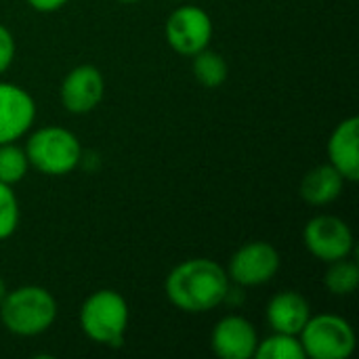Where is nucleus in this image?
Here are the masks:
<instances>
[{
	"label": "nucleus",
	"instance_id": "nucleus-1",
	"mask_svg": "<svg viewBox=\"0 0 359 359\" xmlns=\"http://www.w3.org/2000/svg\"><path fill=\"white\" fill-rule=\"evenodd\" d=\"M168 301L185 313H204L229 297L227 271L210 259H189L166 278Z\"/></svg>",
	"mask_w": 359,
	"mask_h": 359
},
{
	"label": "nucleus",
	"instance_id": "nucleus-2",
	"mask_svg": "<svg viewBox=\"0 0 359 359\" xmlns=\"http://www.w3.org/2000/svg\"><path fill=\"white\" fill-rule=\"evenodd\" d=\"M57 318L55 297L40 286H21L0 303V320L4 328L19 337H36L46 332Z\"/></svg>",
	"mask_w": 359,
	"mask_h": 359
},
{
	"label": "nucleus",
	"instance_id": "nucleus-3",
	"mask_svg": "<svg viewBox=\"0 0 359 359\" xmlns=\"http://www.w3.org/2000/svg\"><path fill=\"white\" fill-rule=\"evenodd\" d=\"M80 326L84 334L107 347H120L128 326V305L116 290H97L80 309Z\"/></svg>",
	"mask_w": 359,
	"mask_h": 359
},
{
	"label": "nucleus",
	"instance_id": "nucleus-4",
	"mask_svg": "<svg viewBox=\"0 0 359 359\" xmlns=\"http://www.w3.org/2000/svg\"><path fill=\"white\" fill-rule=\"evenodd\" d=\"M27 162L44 175H67L82 160V147L74 133L46 126L34 133L25 145Z\"/></svg>",
	"mask_w": 359,
	"mask_h": 359
},
{
	"label": "nucleus",
	"instance_id": "nucleus-5",
	"mask_svg": "<svg viewBox=\"0 0 359 359\" xmlns=\"http://www.w3.org/2000/svg\"><path fill=\"white\" fill-rule=\"evenodd\" d=\"M301 345L305 355L313 359H347L355 351V332L339 316H316L303 326Z\"/></svg>",
	"mask_w": 359,
	"mask_h": 359
},
{
	"label": "nucleus",
	"instance_id": "nucleus-6",
	"mask_svg": "<svg viewBox=\"0 0 359 359\" xmlns=\"http://www.w3.org/2000/svg\"><path fill=\"white\" fill-rule=\"evenodd\" d=\"M303 240L307 250L324 263L347 259L353 250V233L349 225L332 215H320L311 219L305 225Z\"/></svg>",
	"mask_w": 359,
	"mask_h": 359
},
{
	"label": "nucleus",
	"instance_id": "nucleus-7",
	"mask_svg": "<svg viewBox=\"0 0 359 359\" xmlns=\"http://www.w3.org/2000/svg\"><path fill=\"white\" fill-rule=\"evenodd\" d=\"M212 38V21L200 6H181L170 13L166 21L168 44L185 57L204 50Z\"/></svg>",
	"mask_w": 359,
	"mask_h": 359
},
{
	"label": "nucleus",
	"instance_id": "nucleus-8",
	"mask_svg": "<svg viewBox=\"0 0 359 359\" xmlns=\"http://www.w3.org/2000/svg\"><path fill=\"white\" fill-rule=\"evenodd\" d=\"M280 269V255L269 242H250L229 261V280L240 286H259L269 282Z\"/></svg>",
	"mask_w": 359,
	"mask_h": 359
},
{
	"label": "nucleus",
	"instance_id": "nucleus-9",
	"mask_svg": "<svg viewBox=\"0 0 359 359\" xmlns=\"http://www.w3.org/2000/svg\"><path fill=\"white\" fill-rule=\"evenodd\" d=\"M36 118V105L27 90L0 82V145L17 141Z\"/></svg>",
	"mask_w": 359,
	"mask_h": 359
},
{
	"label": "nucleus",
	"instance_id": "nucleus-10",
	"mask_svg": "<svg viewBox=\"0 0 359 359\" xmlns=\"http://www.w3.org/2000/svg\"><path fill=\"white\" fill-rule=\"evenodd\" d=\"M105 82L95 65L74 67L61 84L63 107L72 114H88L103 99Z\"/></svg>",
	"mask_w": 359,
	"mask_h": 359
},
{
	"label": "nucleus",
	"instance_id": "nucleus-11",
	"mask_svg": "<svg viewBox=\"0 0 359 359\" xmlns=\"http://www.w3.org/2000/svg\"><path fill=\"white\" fill-rule=\"evenodd\" d=\"M210 343L221 359H250L255 358L259 337L246 318L227 316L215 326Z\"/></svg>",
	"mask_w": 359,
	"mask_h": 359
},
{
	"label": "nucleus",
	"instance_id": "nucleus-12",
	"mask_svg": "<svg viewBox=\"0 0 359 359\" xmlns=\"http://www.w3.org/2000/svg\"><path fill=\"white\" fill-rule=\"evenodd\" d=\"M330 164L343 175L345 181L359 179V120L355 116L343 120L328 141Z\"/></svg>",
	"mask_w": 359,
	"mask_h": 359
},
{
	"label": "nucleus",
	"instance_id": "nucleus-13",
	"mask_svg": "<svg viewBox=\"0 0 359 359\" xmlns=\"http://www.w3.org/2000/svg\"><path fill=\"white\" fill-rule=\"evenodd\" d=\"M309 318H311V307L307 299L292 290L276 294L267 305V322L276 332L282 334L297 337Z\"/></svg>",
	"mask_w": 359,
	"mask_h": 359
},
{
	"label": "nucleus",
	"instance_id": "nucleus-14",
	"mask_svg": "<svg viewBox=\"0 0 359 359\" xmlns=\"http://www.w3.org/2000/svg\"><path fill=\"white\" fill-rule=\"evenodd\" d=\"M343 183V175L332 164H322L305 175L301 183V196L313 206H324L341 196Z\"/></svg>",
	"mask_w": 359,
	"mask_h": 359
},
{
	"label": "nucleus",
	"instance_id": "nucleus-15",
	"mask_svg": "<svg viewBox=\"0 0 359 359\" xmlns=\"http://www.w3.org/2000/svg\"><path fill=\"white\" fill-rule=\"evenodd\" d=\"M194 74L202 86L217 88L227 80V63L219 53L206 46L204 50L194 55Z\"/></svg>",
	"mask_w": 359,
	"mask_h": 359
},
{
	"label": "nucleus",
	"instance_id": "nucleus-16",
	"mask_svg": "<svg viewBox=\"0 0 359 359\" xmlns=\"http://www.w3.org/2000/svg\"><path fill=\"white\" fill-rule=\"evenodd\" d=\"M255 358L259 359H305V349L294 334L276 332L273 337L265 339L257 345Z\"/></svg>",
	"mask_w": 359,
	"mask_h": 359
},
{
	"label": "nucleus",
	"instance_id": "nucleus-17",
	"mask_svg": "<svg viewBox=\"0 0 359 359\" xmlns=\"http://www.w3.org/2000/svg\"><path fill=\"white\" fill-rule=\"evenodd\" d=\"M324 284L332 294L347 297V294L355 292V288L359 286V267L345 259L334 261V263H330V269L324 276Z\"/></svg>",
	"mask_w": 359,
	"mask_h": 359
},
{
	"label": "nucleus",
	"instance_id": "nucleus-18",
	"mask_svg": "<svg viewBox=\"0 0 359 359\" xmlns=\"http://www.w3.org/2000/svg\"><path fill=\"white\" fill-rule=\"evenodd\" d=\"M27 156L25 149L13 145V143H2L0 145V181L6 185L19 183L25 172H27Z\"/></svg>",
	"mask_w": 359,
	"mask_h": 359
},
{
	"label": "nucleus",
	"instance_id": "nucleus-19",
	"mask_svg": "<svg viewBox=\"0 0 359 359\" xmlns=\"http://www.w3.org/2000/svg\"><path fill=\"white\" fill-rule=\"evenodd\" d=\"M19 223V204L11 185L0 181V240H6L15 233Z\"/></svg>",
	"mask_w": 359,
	"mask_h": 359
},
{
	"label": "nucleus",
	"instance_id": "nucleus-20",
	"mask_svg": "<svg viewBox=\"0 0 359 359\" xmlns=\"http://www.w3.org/2000/svg\"><path fill=\"white\" fill-rule=\"evenodd\" d=\"M15 59V38L13 34L0 23V74L11 67Z\"/></svg>",
	"mask_w": 359,
	"mask_h": 359
},
{
	"label": "nucleus",
	"instance_id": "nucleus-21",
	"mask_svg": "<svg viewBox=\"0 0 359 359\" xmlns=\"http://www.w3.org/2000/svg\"><path fill=\"white\" fill-rule=\"evenodd\" d=\"M29 6L34 11H40V13H53L57 8H61L67 0H27Z\"/></svg>",
	"mask_w": 359,
	"mask_h": 359
},
{
	"label": "nucleus",
	"instance_id": "nucleus-22",
	"mask_svg": "<svg viewBox=\"0 0 359 359\" xmlns=\"http://www.w3.org/2000/svg\"><path fill=\"white\" fill-rule=\"evenodd\" d=\"M6 292H8V290H6V284H4V280L0 278V303H2V299L6 297Z\"/></svg>",
	"mask_w": 359,
	"mask_h": 359
},
{
	"label": "nucleus",
	"instance_id": "nucleus-23",
	"mask_svg": "<svg viewBox=\"0 0 359 359\" xmlns=\"http://www.w3.org/2000/svg\"><path fill=\"white\" fill-rule=\"evenodd\" d=\"M118 2H124V4H133V2H139V0H118Z\"/></svg>",
	"mask_w": 359,
	"mask_h": 359
}]
</instances>
